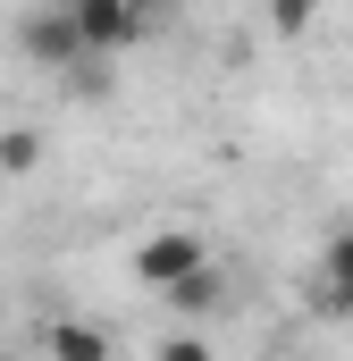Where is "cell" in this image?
Instances as JSON below:
<instances>
[{"mask_svg":"<svg viewBox=\"0 0 353 361\" xmlns=\"http://www.w3.org/2000/svg\"><path fill=\"white\" fill-rule=\"evenodd\" d=\"M269 17H277V34H303V17H311V0H269Z\"/></svg>","mask_w":353,"mask_h":361,"instance_id":"cell-9","label":"cell"},{"mask_svg":"<svg viewBox=\"0 0 353 361\" xmlns=\"http://www.w3.org/2000/svg\"><path fill=\"white\" fill-rule=\"evenodd\" d=\"M152 361H219V353H210L202 336H160V353H152Z\"/></svg>","mask_w":353,"mask_h":361,"instance_id":"cell-8","label":"cell"},{"mask_svg":"<svg viewBox=\"0 0 353 361\" xmlns=\"http://www.w3.org/2000/svg\"><path fill=\"white\" fill-rule=\"evenodd\" d=\"M0 169H8V177H34V169H42V135H34V126H8V135H0Z\"/></svg>","mask_w":353,"mask_h":361,"instance_id":"cell-7","label":"cell"},{"mask_svg":"<svg viewBox=\"0 0 353 361\" xmlns=\"http://www.w3.org/2000/svg\"><path fill=\"white\" fill-rule=\"evenodd\" d=\"M311 302L328 319H353V227H337L320 244V277H311Z\"/></svg>","mask_w":353,"mask_h":361,"instance_id":"cell-5","label":"cell"},{"mask_svg":"<svg viewBox=\"0 0 353 361\" xmlns=\"http://www.w3.org/2000/svg\"><path fill=\"white\" fill-rule=\"evenodd\" d=\"M42 361H118V345H109L101 319L59 311V319H42Z\"/></svg>","mask_w":353,"mask_h":361,"instance_id":"cell-4","label":"cell"},{"mask_svg":"<svg viewBox=\"0 0 353 361\" xmlns=\"http://www.w3.org/2000/svg\"><path fill=\"white\" fill-rule=\"evenodd\" d=\"M17 51H25L42 76H68L76 59H92L85 42H76V25H68V8H34V17H17Z\"/></svg>","mask_w":353,"mask_h":361,"instance_id":"cell-3","label":"cell"},{"mask_svg":"<svg viewBox=\"0 0 353 361\" xmlns=\"http://www.w3.org/2000/svg\"><path fill=\"white\" fill-rule=\"evenodd\" d=\"M210 261V244L193 235V227H152L143 244H135V286H152V294H169L176 277H193Z\"/></svg>","mask_w":353,"mask_h":361,"instance_id":"cell-2","label":"cell"},{"mask_svg":"<svg viewBox=\"0 0 353 361\" xmlns=\"http://www.w3.org/2000/svg\"><path fill=\"white\" fill-rule=\"evenodd\" d=\"M160 302H169V311H185V319H193V311H210V302H219V269L202 261V269H193V277H176V286H169V294H160Z\"/></svg>","mask_w":353,"mask_h":361,"instance_id":"cell-6","label":"cell"},{"mask_svg":"<svg viewBox=\"0 0 353 361\" xmlns=\"http://www.w3.org/2000/svg\"><path fill=\"white\" fill-rule=\"evenodd\" d=\"M59 8H68V25L92 59H118L152 34V0H59Z\"/></svg>","mask_w":353,"mask_h":361,"instance_id":"cell-1","label":"cell"}]
</instances>
